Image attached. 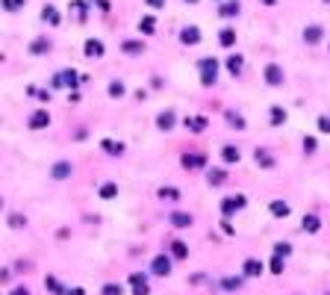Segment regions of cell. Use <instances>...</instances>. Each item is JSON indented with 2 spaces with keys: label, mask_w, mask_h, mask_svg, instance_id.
<instances>
[{
  "label": "cell",
  "mask_w": 330,
  "mask_h": 295,
  "mask_svg": "<svg viewBox=\"0 0 330 295\" xmlns=\"http://www.w3.org/2000/svg\"><path fill=\"white\" fill-rule=\"evenodd\" d=\"M41 18H44L47 24H53V27L59 24V12H56L53 6H44V9H41Z\"/></svg>",
  "instance_id": "1f68e13d"
},
{
  "label": "cell",
  "mask_w": 330,
  "mask_h": 295,
  "mask_svg": "<svg viewBox=\"0 0 330 295\" xmlns=\"http://www.w3.org/2000/svg\"><path fill=\"white\" fill-rule=\"evenodd\" d=\"M121 50L130 56H139V53H145V41H121Z\"/></svg>",
  "instance_id": "7402d4cb"
},
{
  "label": "cell",
  "mask_w": 330,
  "mask_h": 295,
  "mask_svg": "<svg viewBox=\"0 0 330 295\" xmlns=\"http://www.w3.org/2000/svg\"><path fill=\"white\" fill-rule=\"evenodd\" d=\"M186 3H198V0H186Z\"/></svg>",
  "instance_id": "816d5d0a"
},
{
  "label": "cell",
  "mask_w": 330,
  "mask_h": 295,
  "mask_svg": "<svg viewBox=\"0 0 330 295\" xmlns=\"http://www.w3.org/2000/svg\"><path fill=\"white\" fill-rule=\"evenodd\" d=\"M316 148H319V142H316L313 136H307V139H304V151H307V154H313Z\"/></svg>",
  "instance_id": "60d3db41"
},
{
  "label": "cell",
  "mask_w": 330,
  "mask_h": 295,
  "mask_svg": "<svg viewBox=\"0 0 330 295\" xmlns=\"http://www.w3.org/2000/svg\"><path fill=\"white\" fill-rule=\"evenodd\" d=\"M266 83L269 86H280L283 83V68L280 65H266Z\"/></svg>",
  "instance_id": "ba28073f"
},
{
  "label": "cell",
  "mask_w": 330,
  "mask_h": 295,
  "mask_svg": "<svg viewBox=\"0 0 330 295\" xmlns=\"http://www.w3.org/2000/svg\"><path fill=\"white\" fill-rule=\"evenodd\" d=\"M274 254H277V257H289V254H292V245H289V242H277V245H274Z\"/></svg>",
  "instance_id": "f35d334b"
},
{
  "label": "cell",
  "mask_w": 330,
  "mask_h": 295,
  "mask_svg": "<svg viewBox=\"0 0 330 295\" xmlns=\"http://www.w3.org/2000/svg\"><path fill=\"white\" fill-rule=\"evenodd\" d=\"M47 124H50V112L38 109V112H32V115H30V127H32V130H44Z\"/></svg>",
  "instance_id": "9c48e42d"
},
{
  "label": "cell",
  "mask_w": 330,
  "mask_h": 295,
  "mask_svg": "<svg viewBox=\"0 0 330 295\" xmlns=\"http://www.w3.org/2000/svg\"><path fill=\"white\" fill-rule=\"evenodd\" d=\"M180 163H183V168L192 171V168H204V165H207V157H204V154H183Z\"/></svg>",
  "instance_id": "8992f818"
},
{
  "label": "cell",
  "mask_w": 330,
  "mask_h": 295,
  "mask_svg": "<svg viewBox=\"0 0 330 295\" xmlns=\"http://www.w3.org/2000/svg\"><path fill=\"white\" fill-rule=\"evenodd\" d=\"M269 210H271V216H277V219H286V216L292 213V207H289L286 201H271V207H269Z\"/></svg>",
  "instance_id": "ac0fdd59"
},
{
  "label": "cell",
  "mask_w": 330,
  "mask_h": 295,
  "mask_svg": "<svg viewBox=\"0 0 330 295\" xmlns=\"http://www.w3.org/2000/svg\"><path fill=\"white\" fill-rule=\"evenodd\" d=\"M301 228H304L307 233H316V230L322 228V222H319V216H304V222H301Z\"/></svg>",
  "instance_id": "4316f807"
},
{
  "label": "cell",
  "mask_w": 330,
  "mask_h": 295,
  "mask_svg": "<svg viewBox=\"0 0 330 295\" xmlns=\"http://www.w3.org/2000/svg\"><path fill=\"white\" fill-rule=\"evenodd\" d=\"M325 3H330V0H325Z\"/></svg>",
  "instance_id": "f5cc1de1"
},
{
  "label": "cell",
  "mask_w": 330,
  "mask_h": 295,
  "mask_svg": "<svg viewBox=\"0 0 330 295\" xmlns=\"http://www.w3.org/2000/svg\"><path fill=\"white\" fill-rule=\"evenodd\" d=\"M103 50H106V47H103V41H97V38H89V41L83 44V53H86L89 59H100Z\"/></svg>",
  "instance_id": "5b68a950"
},
{
  "label": "cell",
  "mask_w": 330,
  "mask_h": 295,
  "mask_svg": "<svg viewBox=\"0 0 330 295\" xmlns=\"http://www.w3.org/2000/svg\"><path fill=\"white\" fill-rule=\"evenodd\" d=\"M271 272H274V275H280V272H283V257H277V254H274V260H271Z\"/></svg>",
  "instance_id": "b9f144b4"
},
{
  "label": "cell",
  "mask_w": 330,
  "mask_h": 295,
  "mask_svg": "<svg viewBox=\"0 0 330 295\" xmlns=\"http://www.w3.org/2000/svg\"><path fill=\"white\" fill-rule=\"evenodd\" d=\"M180 41H183V44H198V41H201V30H198V27H186V30L180 33Z\"/></svg>",
  "instance_id": "5bb4252c"
},
{
  "label": "cell",
  "mask_w": 330,
  "mask_h": 295,
  "mask_svg": "<svg viewBox=\"0 0 330 295\" xmlns=\"http://www.w3.org/2000/svg\"><path fill=\"white\" fill-rule=\"evenodd\" d=\"M218 41H221V47H233V44H236V30L224 27V30L218 33Z\"/></svg>",
  "instance_id": "44dd1931"
},
{
  "label": "cell",
  "mask_w": 330,
  "mask_h": 295,
  "mask_svg": "<svg viewBox=\"0 0 330 295\" xmlns=\"http://www.w3.org/2000/svg\"><path fill=\"white\" fill-rule=\"evenodd\" d=\"M221 160H224V163H239V160H242V151H239L236 145H224V148H221Z\"/></svg>",
  "instance_id": "9a60e30c"
},
{
  "label": "cell",
  "mask_w": 330,
  "mask_h": 295,
  "mask_svg": "<svg viewBox=\"0 0 330 295\" xmlns=\"http://www.w3.org/2000/svg\"><path fill=\"white\" fill-rule=\"evenodd\" d=\"M207 180H210V186H218V183H224V180H227V174H224L221 168H212V171L207 174Z\"/></svg>",
  "instance_id": "e575fe53"
},
{
  "label": "cell",
  "mask_w": 330,
  "mask_h": 295,
  "mask_svg": "<svg viewBox=\"0 0 330 295\" xmlns=\"http://www.w3.org/2000/svg\"><path fill=\"white\" fill-rule=\"evenodd\" d=\"M21 6H24V0H3V9L6 12H18Z\"/></svg>",
  "instance_id": "ab89813d"
},
{
  "label": "cell",
  "mask_w": 330,
  "mask_h": 295,
  "mask_svg": "<svg viewBox=\"0 0 330 295\" xmlns=\"http://www.w3.org/2000/svg\"><path fill=\"white\" fill-rule=\"evenodd\" d=\"M171 254H174L177 260H186V257H189V245H186L183 239H171Z\"/></svg>",
  "instance_id": "d6986e66"
},
{
  "label": "cell",
  "mask_w": 330,
  "mask_h": 295,
  "mask_svg": "<svg viewBox=\"0 0 330 295\" xmlns=\"http://www.w3.org/2000/svg\"><path fill=\"white\" fill-rule=\"evenodd\" d=\"M245 275H248V278L263 275V263H260V260H245Z\"/></svg>",
  "instance_id": "83f0119b"
},
{
  "label": "cell",
  "mask_w": 330,
  "mask_h": 295,
  "mask_svg": "<svg viewBox=\"0 0 330 295\" xmlns=\"http://www.w3.org/2000/svg\"><path fill=\"white\" fill-rule=\"evenodd\" d=\"M100 148L109 154V157H121L124 154V142H112V139H100Z\"/></svg>",
  "instance_id": "7c38bea8"
},
{
  "label": "cell",
  "mask_w": 330,
  "mask_h": 295,
  "mask_svg": "<svg viewBox=\"0 0 330 295\" xmlns=\"http://www.w3.org/2000/svg\"><path fill=\"white\" fill-rule=\"evenodd\" d=\"M9 225H12V228H24L27 222H24V216H9Z\"/></svg>",
  "instance_id": "f6af8a7d"
},
{
  "label": "cell",
  "mask_w": 330,
  "mask_h": 295,
  "mask_svg": "<svg viewBox=\"0 0 330 295\" xmlns=\"http://www.w3.org/2000/svg\"><path fill=\"white\" fill-rule=\"evenodd\" d=\"M124 92H127V89H124L121 80H112V83H109V95H112V98H124Z\"/></svg>",
  "instance_id": "8d00e7d4"
},
{
  "label": "cell",
  "mask_w": 330,
  "mask_h": 295,
  "mask_svg": "<svg viewBox=\"0 0 330 295\" xmlns=\"http://www.w3.org/2000/svg\"><path fill=\"white\" fill-rule=\"evenodd\" d=\"M139 30H142L145 35H153V33H156V18H153V15H145V18L139 21Z\"/></svg>",
  "instance_id": "ffe728a7"
},
{
  "label": "cell",
  "mask_w": 330,
  "mask_h": 295,
  "mask_svg": "<svg viewBox=\"0 0 330 295\" xmlns=\"http://www.w3.org/2000/svg\"><path fill=\"white\" fill-rule=\"evenodd\" d=\"M263 3H266V6H274V3H277V0H263Z\"/></svg>",
  "instance_id": "f907efd6"
},
{
  "label": "cell",
  "mask_w": 330,
  "mask_h": 295,
  "mask_svg": "<svg viewBox=\"0 0 330 295\" xmlns=\"http://www.w3.org/2000/svg\"><path fill=\"white\" fill-rule=\"evenodd\" d=\"M186 127H189V133H204V130H207V118H204V115L186 118Z\"/></svg>",
  "instance_id": "e0dca14e"
},
{
  "label": "cell",
  "mask_w": 330,
  "mask_h": 295,
  "mask_svg": "<svg viewBox=\"0 0 330 295\" xmlns=\"http://www.w3.org/2000/svg\"><path fill=\"white\" fill-rule=\"evenodd\" d=\"M245 207V195H233V198H227L224 204H221V213L224 216H233L236 210H242Z\"/></svg>",
  "instance_id": "52a82bcc"
},
{
  "label": "cell",
  "mask_w": 330,
  "mask_h": 295,
  "mask_svg": "<svg viewBox=\"0 0 330 295\" xmlns=\"http://www.w3.org/2000/svg\"><path fill=\"white\" fill-rule=\"evenodd\" d=\"M319 130H322V133H330V115H322V118H319Z\"/></svg>",
  "instance_id": "ee69618b"
},
{
  "label": "cell",
  "mask_w": 330,
  "mask_h": 295,
  "mask_svg": "<svg viewBox=\"0 0 330 295\" xmlns=\"http://www.w3.org/2000/svg\"><path fill=\"white\" fill-rule=\"evenodd\" d=\"M150 272H153V275H159V278L171 275V257H168V254H159V257H153V263H150Z\"/></svg>",
  "instance_id": "277c9868"
},
{
  "label": "cell",
  "mask_w": 330,
  "mask_h": 295,
  "mask_svg": "<svg viewBox=\"0 0 330 295\" xmlns=\"http://www.w3.org/2000/svg\"><path fill=\"white\" fill-rule=\"evenodd\" d=\"M68 174H71V163H65V160L56 163V165L50 168V177H53V180H65Z\"/></svg>",
  "instance_id": "2e32d148"
},
{
  "label": "cell",
  "mask_w": 330,
  "mask_h": 295,
  "mask_svg": "<svg viewBox=\"0 0 330 295\" xmlns=\"http://www.w3.org/2000/svg\"><path fill=\"white\" fill-rule=\"evenodd\" d=\"M227 68H230V74H233V77H239V74H242V68H245L242 56H239V53H233V56L227 59Z\"/></svg>",
  "instance_id": "d4e9b609"
},
{
  "label": "cell",
  "mask_w": 330,
  "mask_h": 295,
  "mask_svg": "<svg viewBox=\"0 0 330 295\" xmlns=\"http://www.w3.org/2000/svg\"><path fill=\"white\" fill-rule=\"evenodd\" d=\"M159 198H165V201H177V198H180V189H174V186H162V189H159Z\"/></svg>",
  "instance_id": "d590c367"
},
{
  "label": "cell",
  "mask_w": 330,
  "mask_h": 295,
  "mask_svg": "<svg viewBox=\"0 0 330 295\" xmlns=\"http://www.w3.org/2000/svg\"><path fill=\"white\" fill-rule=\"evenodd\" d=\"M9 295H30L24 287H15V290H9Z\"/></svg>",
  "instance_id": "bcb514c9"
},
{
  "label": "cell",
  "mask_w": 330,
  "mask_h": 295,
  "mask_svg": "<svg viewBox=\"0 0 330 295\" xmlns=\"http://www.w3.org/2000/svg\"><path fill=\"white\" fill-rule=\"evenodd\" d=\"M227 121H230V127H233V130H245V118H242L239 112H233V109H230V112H227Z\"/></svg>",
  "instance_id": "836d02e7"
},
{
  "label": "cell",
  "mask_w": 330,
  "mask_h": 295,
  "mask_svg": "<svg viewBox=\"0 0 330 295\" xmlns=\"http://www.w3.org/2000/svg\"><path fill=\"white\" fill-rule=\"evenodd\" d=\"M319 38H322V27H307V30H304V41H307V44H316Z\"/></svg>",
  "instance_id": "f546056e"
},
{
  "label": "cell",
  "mask_w": 330,
  "mask_h": 295,
  "mask_svg": "<svg viewBox=\"0 0 330 295\" xmlns=\"http://www.w3.org/2000/svg\"><path fill=\"white\" fill-rule=\"evenodd\" d=\"M254 160L263 165V168H274V157L269 154V151H263V148H257V154H254Z\"/></svg>",
  "instance_id": "603a6c76"
},
{
  "label": "cell",
  "mask_w": 330,
  "mask_h": 295,
  "mask_svg": "<svg viewBox=\"0 0 330 295\" xmlns=\"http://www.w3.org/2000/svg\"><path fill=\"white\" fill-rule=\"evenodd\" d=\"M80 80H83V77H80L77 71H71V68H68V71H59V74L50 80V86H53V89H62V86H71V89H74Z\"/></svg>",
  "instance_id": "7a4b0ae2"
},
{
  "label": "cell",
  "mask_w": 330,
  "mask_h": 295,
  "mask_svg": "<svg viewBox=\"0 0 330 295\" xmlns=\"http://www.w3.org/2000/svg\"><path fill=\"white\" fill-rule=\"evenodd\" d=\"M198 71H201V83L204 86H215V80H218V59L215 56L201 59L198 62Z\"/></svg>",
  "instance_id": "6da1fadb"
},
{
  "label": "cell",
  "mask_w": 330,
  "mask_h": 295,
  "mask_svg": "<svg viewBox=\"0 0 330 295\" xmlns=\"http://www.w3.org/2000/svg\"><path fill=\"white\" fill-rule=\"evenodd\" d=\"M283 121H286V109H283V106H271V124L280 127Z\"/></svg>",
  "instance_id": "d6a6232c"
},
{
  "label": "cell",
  "mask_w": 330,
  "mask_h": 295,
  "mask_svg": "<svg viewBox=\"0 0 330 295\" xmlns=\"http://www.w3.org/2000/svg\"><path fill=\"white\" fill-rule=\"evenodd\" d=\"M50 50V38H35L32 44H30V53H35V56H41V53H47Z\"/></svg>",
  "instance_id": "cb8c5ba5"
},
{
  "label": "cell",
  "mask_w": 330,
  "mask_h": 295,
  "mask_svg": "<svg viewBox=\"0 0 330 295\" xmlns=\"http://www.w3.org/2000/svg\"><path fill=\"white\" fill-rule=\"evenodd\" d=\"M242 284H245V278H242V275H239V278H221V281H218V287H221L224 293H239V290H242Z\"/></svg>",
  "instance_id": "8fae6325"
},
{
  "label": "cell",
  "mask_w": 330,
  "mask_h": 295,
  "mask_svg": "<svg viewBox=\"0 0 330 295\" xmlns=\"http://www.w3.org/2000/svg\"><path fill=\"white\" fill-rule=\"evenodd\" d=\"M103 295H124V293H121L118 284H106V287H103Z\"/></svg>",
  "instance_id": "7bdbcfd3"
},
{
  "label": "cell",
  "mask_w": 330,
  "mask_h": 295,
  "mask_svg": "<svg viewBox=\"0 0 330 295\" xmlns=\"http://www.w3.org/2000/svg\"><path fill=\"white\" fill-rule=\"evenodd\" d=\"M174 121H177V112H174V109H165V112L156 115V127H159V130H171Z\"/></svg>",
  "instance_id": "30bf717a"
},
{
  "label": "cell",
  "mask_w": 330,
  "mask_h": 295,
  "mask_svg": "<svg viewBox=\"0 0 330 295\" xmlns=\"http://www.w3.org/2000/svg\"><path fill=\"white\" fill-rule=\"evenodd\" d=\"M74 12H77V18H80V21H86V15H89V3L74 0V3H71V15H74Z\"/></svg>",
  "instance_id": "f1b7e54d"
},
{
  "label": "cell",
  "mask_w": 330,
  "mask_h": 295,
  "mask_svg": "<svg viewBox=\"0 0 330 295\" xmlns=\"http://www.w3.org/2000/svg\"><path fill=\"white\" fill-rule=\"evenodd\" d=\"M130 287H133V295H148L150 293V278L145 272H133L130 275Z\"/></svg>",
  "instance_id": "3957f363"
},
{
  "label": "cell",
  "mask_w": 330,
  "mask_h": 295,
  "mask_svg": "<svg viewBox=\"0 0 330 295\" xmlns=\"http://www.w3.org/2000/svg\"><path fill=\"white\" fill-rule=\"evenodd\" d=\"M171 225L174 228H192V216L189 213H174L171 216Z\"/></svg>",
  "instance_id": "484cf974"
},
{
  "label": "cell",
  "mask_w": 330,
  "mask_h": 295,
  "mask_svg": "<svg viewBox=\"0 0 330 295\" xmlns=\"http://www.w3.org/2000/svg\"><path fill=\"white\" fill-rule=\"evenodd\" d=\"M97 195H100V198H103V201H112V198H115V195H118V186H115V183H103V186H100V192H97Z\"/></svg>",
  "instance_id": "4dcf8cb0"
},
{
  "label": "cell",
  "mask_w": 330,
  "mask_h": 295,
  "mask_svg": "<svg viewBox=\"0 0 330 295\" xmlns=\"http://www.w3.org/2000/svg\"><path fill=\"white\" fill-rule=\"evenodd\" d=\"M148 6H156L159 9V6H165V0H148Z\"/></svg>",
  "instance_id": "c3c4849f"
},
{
  "label": "cell",
  "mask_w": 330,
  "mask_h": 295,
  "mask_svg": "<svg viewBox=\"0 0 330 295\" xmlns=\"http://www.w3.org/2000/svg\"><path fill=\"white\" fill-rule=\"evenodd\" d=\"M47 293H53V295H65V290H62V284H59L56 278H47Z\"/></svg>",
  "instance_id": "74e56055"
},
{
  "label": "cell",
  "mask_w": 330,
  "mask_h": 295,
  "mask_svg": "<svg viewBox=\"0 0 330 295\" xmlns=\"http://www.w3.org/2000/svg\"><path fill=\"white\" fill-rule=\"evenodd\" d=\"M94 3H97V6H100L103 12H109V3H106V0H94Z\"/></svg>",
  "instance_id": "7dc6e473"
},
{
  "label": "cell",
  "mask_w": 330,
  "mask_h": 295,
  "mask_svg": "<svg viewBox=\"0 0 330 295\" xmlns=\"http://www.w3.org/2000/svg\"><path fill=\"white\" fill-rule=\"evenodd\" d=\"M65 295H86V293H83V290L77 287V290H71V293H65Z\"/></svg>",
  "instance_id": "681fc988"
},
{
  "label": "cell",
  "mask_w": 330,
  "mask_h": 295,
  "mask_svg": "<svg viewBox=\"0 0 330 295\" xmlns=\"http://www.w3.org/2000/svg\"><path fill=\"white\" fill-rule=\"evenodd\" d=\"M239 9H242V6H239L236 0H227V3H221V6H218V15H221V18H236V15H239Z\"/></svg>",
  "instance_id": "4fadbf2b"
}]
</instances>
